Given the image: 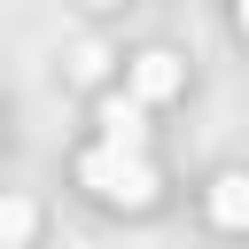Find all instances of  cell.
Segmentation results:
<instances>
[{
    "label": "cell",
    "mask_w": 249,
    "mask_h": 249,
    "mask_svg": "<svg viewBox=\"0 0 249 249\" xmlns=\"http://www.w3.org/2000/svg\"><path fill=\"white\" fill-rule=\"evenodd\" d=\"M78 187H86L93 202H109V210H156V195H163L156 163H148L140 148H117V140H101V148L78 156Z\"/></svg>",
    "instance_id": "obj_1"
},
{
    "label": "cell",
    "mask_w": 249,
    "mask_h": 249,
    "mask_svg": "<svg viewBox=\"0 0 249 249\" xmlns=\"http://www.w3.org/2000/svg\"><path fill=\"white\" fill-rule=\"evenodd\" d=\"M187 86V62L171 54V47H148V54H132V93L140 101H171Z\"/></svg>",
    "instance_id": "obj_2"
},
{
    "label": "cell",
    "mask_w": 249,
    "mask_h": 249,
    "mask_svg": "<svg viewBox=\"0 0 249 249\" xmlns=\"http://www.w3.org/2000/svg\"><path fill=\"white\" fill-rule=\"evenodd\" d=\"M101 140H117V148H148V101L140 93H101Z\"/></svg>",
    "instance_id": "obj_3"
},
{
    "label": "cell",
    "mask_w": 249,
    "mask_h": 249,
    "mask_svg": "<svg viewBox=\"0 0 249 249\" xmlns=\"http://www.w3.org/2000/svg\"><path fill=\"white\" fill-rule=\"evenodd\" d=\"M210 226L249 233V171H218L210 179Z\"/></svg>",
    "instance_id": "obj_4"
},
{
    "label": "cell",
    "mask_w": 249,
    "mask_h": 249,
    "mask_svg": "<svg viewBox=\"0 0 249 249\" xmlns=\"http://www.w3.org/2000/svg\"><path fill=\"white\" fill-rule=\"evenodd\" d=\"M39 233V202L31 195H0V249H31Z\"/></svg>",
    "instance_id": "obj_5"
},
{
    "label": "cell",
    "mask_w": 249,
    "mask_h": 249,
    "mask_svg": "<svg viewBox=\"0 0 249 249\" xmlns=\"http://www.w3.org/2000/svg\"><path fill=\"white\" fill-rule=\"evenodd\" d=\"M70 70H78V78H101V70H109V54H101V47H78V62H70Z\"/></svg>",
    "instance_id": "obj_6"
},
{
    "label": "cell",
    "mask_w": 249,
    "mask_h": 249,
    "mask_svg": "<svg viewBox=\"0 0 249 249\" xmlns=\"http://www.w3.org/2000/svg\"><path fill=\"white\" fill-rule=\"evenodd\" d=\"M233 23H241V31H249V0H233Z\"/></svg>",
    "instance_id": "obj_7"
},
{
    "label": "cell",
    "mask_w": 249,
    "mask_h": 249,
    "mask_svg": "<svg viewBox=\"0 0 249 249\" xmlns=\"http://www.w3.org/2000/svg\"><path fill=\"white\" fill-rule=\"evenodd\" d=\"M86 8H124V0H86Z\"/></svg>",
    "instance_id": "obj_8"
}]
</instances>
